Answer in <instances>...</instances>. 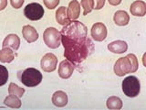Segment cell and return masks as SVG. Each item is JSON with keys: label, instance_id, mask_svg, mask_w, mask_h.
Masks as SVG:
<instances>
[{"label": "cell", "instance_id": "obj_1", "mask_svg": "<svg viewBox=\"0 0 146 110\" xmlns=\"http://www.w3.org/2000/svg\"><path fill=\"white\" fill-rule=\"evenodd\" d=\"M61 43L64 47V57L73 66L80 64L94 50V44L89 37L87 27L80 21L72 20L64 26L60 31Z\"/></svg>", "mask_w": 146, "mask_h": 110}, {"label": "cell", "instance_id": "obj_2", "mask_svg": "<svg viewBox=\"0 0 146 110\" xmlns=\"http://www.w3.org/2000/svg\"><path fill=\"white\" fill-rule=\"evenodd\" d=\"M20 82L27 87H35L42 81V73L35 68H27L18 74Z\"/></svg>", "mask_w": 146, "mask_h": 110}, {"label": "cell", "instance_id": "obj_3", "mask_svg": "<svg viewBox=\"0 0 146 110\" xmlns=\"http://www.w3.org/2000/svg\"><path fill=\"white\" fill-rule=\"evenodd\" d=\"M122 92L128 97H135L141 92V84L136 76H128L122 81Z\"/></svg>", "mask_w": 146, "mask_h": 110}, {"label": "cell", "instance_id": "obj_4", "mask_svg": "<svg viewBox=\"0 0 146 110\" xmlns=\"http://www.w3.org/2000/svg\"><path fill=\"white\" fill-rule=\"evenodd\" d=\"M43 40L48 48L57 49L61 44L60 32L55 28H48L43 33Z\"/></svg>", "mask_w": 146, "mask_h": 110}, {"label": "cell", "instance_id": "obj_5", "mask_svg": "<svg viewBox=\"0 0 146 110\" xmlns=\"http://www.w3.org/2000/svg\"><path fill=\"white\" fill-rule=\"evenodd\" d=\"M44 8L38 3H30L24 9V15L29 20H39L44 16Z\"/></svg>", "mask_w": 146, "mask_h": 110}, {"label": "cell", "instance_id": "obj_6", "mask_svg": "<svg viewBox=\"0 0 146 110\" xmlns=\"http://www.w3.org/2000/svg\"><path fill=\"white\" fill-rule=\"evenodd\" d=\"M114 72H115L116 75L120 77L131 72V66L129 58L126 56L118 59L115 64H114Z\"/></svg>", "mask_w": 146, "mask_h": 110}, {"label": "cell", "instance_id": "obj_7", "mask_svg": "<svg viewBox=\"0 0 146 110\" xmlns=\"http://www.w3.org/2000/svg\"><path fill=\"white\" fill-rule=\"evenodd\" d=\"M40 64L44 72H51L56 70L58 65V58L53 53H47L41 59Z\"/></svg>", "mask_w": 146, "mask_h": 110}, {"label": "cell", "instance_id": "obj_8", "mask_svg": "<svg viewBox=\"0 0 146 110\" xmlns=\"http://www.w3.org/2000/svg\"><path fill=\"white\" fill-rule=\"evenodd\" d=\"M91 37L96 41H102L107 37V28L103 23H95L91 28Z\"/></svg>", "mask_w": 146, "mask_h": 110}, {"label": "cell", "instance_id": "obj_9", "mask_svg": "<svg viewBox=\"0 0 146 110\" xmlns=\"http://www.w3.org/2000/svg\"><path fill=\"white\" fill-rule=\"evenodd\" d=\"M73 71H74V66L68 60H64V61H62L59 63L58 75L62 79H68V78H70L72 75Z\"/></svg>", "mask_w": 146, "mask_h": 110}, {"label": "cell", "instance_id": "obj_10", "mask_svg": "<svg viewBox=\"0 0 146 110\" xmlns=\"http://www.w3.org/2000/svg\"><path fill=\"white\" fill-rule=\"evenodd\" d=\"M3 48H9L14 52L18 50L20 46V39L17 34H9L5 38L3 41Z\"/></svg>", "mask_w": 146, "mask_h": 110}, {"label": "cell", "instance_id": "obj_11", "mask_svg": "<svg viewBox=\"0 0 146 110\" xmlns=\"http://www.w3.org/2000/svg\"><path fill=\"white\" fill-rule=\"evenodd\" d=\"M22 34H23V37H24V39L29 43L35 42V41L38 39V31H36V30L34 27H32L30 25H26L23 27Z\"/></svg>", "mask_w": 146, "mask_h": 110}, {"label": "cell", "instance_id": "obj_12", "mask_svg": "<svg viewBox=\"0 0 146 110\" xmlns=\"http://www.w3.org/2000/svg\"><path fill=\"white\" fill-rule=\"evenodd\" d=\"M130 10L131 15L135 17H143L146 14V4L143 1L137 0L131 5Z\"/></svg>", "mask_w": 146, "mask_h": 110}, {"label": "cell", "instance_id": "obj_13", "mask_svg": "<svg viewBox=\"0 0 146 110\" xmlns=\"http://www.w3.org/2000/svg\"><path fill=\"white\" fill-rule=\"evenodd\" d=\"M108 50L110 52H111L112 53L121 54L127 52L128 44L123 40H115L108 45Z\"/></svg>", "mask_w": 146, "mask_h": 110}, {"label": "cell", "instance_id": "obj_14", "mask_svg": "<svg viewBox=\"0 0 146 110\" xmlns=\"http://www.w3.org/2000/svg\"><path fill=\"white\" fill-rule=\"evenodd\" d=\"M68 16L70 20H76L79 18L80 14V4L77 0H72L68 4V7L67 8Z\"/></svg>", "mask_w": 146, "mask_h": 110}, {"label": "cell", "instance_id": "obj_15", "mask_svg": "<svg viewBox=\"0 0 146 110\" xmlns=\"http://www.w3.org/2000/svg\"><path fill=\"white\" fill-rule=\"evenodd\" d=\"M52 103L58 107H63L68 104V95L63 91H57L52 95Z\"/></svg>", "mask_w": 146, "mask_h": 110}, {"label": "cell", "instance_id": "obj_16", "mask_svg": "<svg viewBox=\"0 0 146 110\" xmlns=\"http://www.w3.org/2000/svg\"><path fill=\"white\" fill-rule=\"evenodd\" d=\"M56 20L58 21L59 25H62V26H66L71 21L68 16V11L65 7H60L57 9Z\"/></svg>", "mask_w": 146, "mask_h": 110}, {"label": "cell", "instance_id": "obj_17", "mask_svg": "<svg viewBox=\"0 0 146 110\" xmlns=\"http://www.w3.org/2000/svg\"><path fill=\"white\" fill-rule=\"evenodd\" d=\"M113 20L117 26H121V27L126 26L130 21V16L128 15V13L126 11L119 10L114 14Z\"/></svg>", "mask_w": 146, "mask_h": 110}, {"label": "cell", "instance_id": "obj_18", "mask_svg": "<svg viewBox=\"0 0 146 110\" xmlns=\"http://www.w3.org/2000/svg\"><path fill=\"white\" fill-rule=\"evenodd\" d=\"M15 59L14 50L9 48H3L0 50V62L3 63H9Z\"/></svg>", "mask_w": 146, "mask_h": 110}, {"label": "cell", "instance_id": "obj_19", "mask_svg": "<svg viewBox=\"0 0 146 110\" xmlns=\"http://www.w3.org/2000/svg\"><path fill=\"white\" fill-rule=\"evenodd\" d=\"M4 103L6 105L12 108H19L21 107V101L19 97H17L16 95H10L7 96L4 100Z\"/></svg>", "mask_w": 146, "mask_h": 110}, {"label": "cell", "instance_id": "obj_20", "mask_svg": "<svg viewBox=\"0 0 146 110\" xmlns=\"http://www.w3.org/2000/svg\"><path fill=\"white\" fill-rule=\"evenodd\" d=\"M107 107L109 109H121L122 107V101L120 97L117 96H111L107 99Z\"/></svg>", "mask_w": 146, "mask_h": 110}, {"label": "cell", "instance_id": "obj_21", "mask_svg": "<svg viewBox=\"0 0 146 110\" xmlns=\"http://www.w3.org/2000/svg\"><path fill=\"white\" fill-rule=\"evenodd\" d=\"M8 93L9 95H16L17 97L20 98L23 96V95H24L25 89L22 88L20 86H18L16 84H14V82H11V84H9V86H8Z\"/></svg>", "mask_w": 146, "mask_h": 110}, {"label": "cell", "instance_id": "obj_22", "mask_svg": "<svg viewBox=\"0 0 146 110\" xmlns=\"http://www.w3.org/2000/svg\"><path fill=\"white\" fill-rule=\"evenodd\" d=\"M80 5H81V7H83L84 16H87L89 13H90L93 10V7H94L93 0H81Z\"/></svg>", "mask_w": 146, "mask_h": 110}, {"label": "cell", "instance_id": "obj_23", "mask_svg": "<svg viewBox=\"0 0 146 110\" xmlns=\"http://www.w3.org/2000/svg\"><path fill=\"white\" fill-rule=\"evenodd\" d=\"M8 80V71L7 69L0 64V86H3L7 84Z\"/></svg>", "mask_w": 146, "mask_h": 110}, {"label": "cell", "instance_id": "obj_24", "mask_svg": "<svg viewBox=\"0 0 146 110\" xmlns=\"http://www.w3.org/2000/svg\"><path fill=\"white\" fill-rule=\"evenodd\" d=\"M127 57L129 58L130 62H131V73L135 72L137 70H138V66H139V62L138 60H137V57L135 56L134 54L130 53L127 55Z\"/></svg>", "mask_w": 146, "mask_h": 110}, {"label": "cell", "instance_id": "obj_25", "mask_svg": "<svg viewBox=\"0 0 146 110\" xmlns=\"http://www.w3.org/2000/svg\"><path fill=\"white\" fill-rule=\"evenodd\" d=\"M43 2L46 7H48V9H54L58 6L60 0H43Z\"/></svg>", "mask_w": 146, "mask_h": 110}, {"label": "cell", "instance_id": "obj_26", "mask_svg": "<svg viewBox=\"0 0 146 110\" xmlns=\"http://www.w3.org/2000/svg\"><path fill=\"white\" fill-rule=\"evenodd\" d=\"M93 3H94L93 9H96V10H100V9H102L104 7L105 0H93Z\"/></svg>", "mask_w": 146, "mask_h": 110}, {"label": "cell", "instance_id": "obj_27", "mask_svg": "<svg viewBox=\"0 0 146 110\" xmlns=\"http://www.w3.org/2000/svg\"><path fill=\"white\" fill-rule=\"evenodd\" d=\"M24 1H25V0H10V3H11L12 7L14 8L18 9V8H20L23 6Z\"/></svg>", "mask_w": 146, "mask_h": 110}, {"label": "cell", "instance_id": "obj_28", "mask_svg": "<svg viewBox=\"0 0 146 110\" xmlns=\"http://www.w3.org/2000/svg\"><path fill=\"white\" fill-rule=\"evenodd\" d=\"M7 7V0H0V11Z\"/></svg>", "mask_w": 146, "mask_h": 110}, {"label": "cell", "instance_id": "obj_29", "mask_svg": "<svg viewBox=\"0 0 146 110\" xmlns=\"http://www.w3.org/2000/svg\"><path fill=\"white\" fill-rule=\"evenodd\" d=\"M110 5H111V6H118V5H120L121 3L122 0H108Z\"/></svg>", "mask_w": 146, "mask_h": 110}]
</instances>
